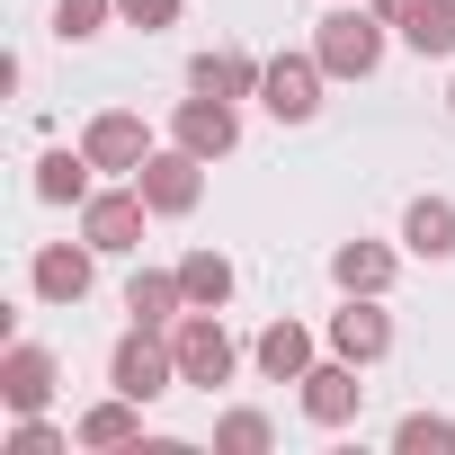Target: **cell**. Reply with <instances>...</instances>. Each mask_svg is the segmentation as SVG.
Here are the masks:
<instances>
[{
	"instance_id": "3957f363",
	"label": "cell",
	"mask_w": 455,
	"mask_h": 455,
	"mask_svg": "<svg viewBox=\"0 0 455 455\" xmlns=\"http://www.w3.org/2000/svg\"><path fill=\"white\" fill-rule=\"evenodd\" d=\"M108 384L116 393H134V402H161L170 384H179V357H170V331H125L116 348H108Z\"/></svg>"
},
{
	"instance_id": "ac0fdd59",
	"label": "cell",
	"mask_w": 455,
	"mask_h": 455,
	"mask_svg": "<svg viewBox=\"0 0 455 455\" xmlns=\"http://www.w3.org/2000/svg\"><path fill=\"white\" fill-rule=\"evenodd\" d=\"M251 357H259L268 384H304V375H313V331H304V322H268Z\"/></svg>"
},
{
	"instance_id": "7402d4cb",
	"label": "cell",
	"mask_w": 455,
	"mask_h": 455,
	"mask_svg": "<svg viewBox=\"0 0 455 455\" xmlns=\"http://www.w3.org/2000/svg\"><path fill=\"white\" fill-rule=\"evenodd\" d=\"M268 446H277L268 411H223L214 419V455H268Z\"/></svg>"
},
{
	"instance_id": "83f0119b",
	"label": "cell",
	"mask_w": 455,
	"mask_h": 455,
	"mask_svg": "<svg viewBox=\"0 0 455 455\" xmlns=\"http://www.w3.org/2000/svg\"><path fill=\"white\" fill-rule=\"evenodd\" d=\"M446 108H455V90H446Z\"/></svg>"
},
{
	"instance_id": "2e32d148",
	"label": "cell",
	"mask_w": 455,
	"mask_h": 455,
	"mask_svg": "<svg viewBox=\"0 0 455 455\" xmlns=\"http://www.w3.org/2000/svg\"><path fill=\"white\" fill-rule=\"evenodd\" d=\"M393 268H402V259H393L384 242H339V251H331V286H339V295H384Z\"/></svg>"
},
{
	"instance_id": "484cf974",
	"label": "cell",
	"mask_w": 455,
	"mask_h": 455,
	"mask_svg": "<svg viewBox=\"0 0 455 455\" xmlns=\"http://www.w3.org/2000/svg\"><path fill=\"white\" fill-rule=\"evenodd\" d=\"M10 455H63V437H54V428H45L36 411H28V419L10 428Z\"/></svg>"
},
{
	"instance_id": "30bf717a",
	"label": "cell",
	"mask_w": 455,
	"mask_h": 455,
	"mask_svg": "<svg viewBox=\"0 0 455 455\" xmlns=\"http://www.w3.org/2000/svg\"><path fill=\"white\" fill-rule=\"evenodd\" d=\"M54 348H36V339H19L10 357H0V402H10V419H28V411H45L54 402Z\"/></svg>"
},
{
	"instance_id": "8fae6325",
	"label": "cell",
	"mask_w": 455,
	"mask_h": 455,
	"mask_svg": "<svg viewBox=\"0 0 455 455\" xmlns=\"http://www.w3.org/2000/svg\"><path fill=\"white\" fill-rule=\"evenodd\" d=\"M357 402H366V384H357V366H348V357H331V366H313V375H304V419H313V428H348V419H357Z\"/></svg>"
},
{
	"instance_id": "d4e9b609",
	"label": "cell",
	"mask_w": 455,
	"mask_h": 455,
	"mask_svg": "<svg viewBox=\"0 0 455 455\" xmlns=\"http://www.w3.org/2000/svg\"><path fill=\"white\" fill-rule=\"evenodd\" d=\"M179 10H188V0H116V19L143 28V36H152V28H179Z\"/></svg>"
},
{
	"instance_id": "cb8c5ba5",
	"label": "cell",
	"mask_w": 455,
	"mask_h": 455,
	"mask_svg": "<svg viewBox=\"0 0 455 455\" xmlns=\"http://www.w3.org/2000/svg\"><path fill=\"white\" fill-rule=\"evenodd\" d=\"M116 19V0H54V36L63 45H81V36H99Z\"/></svg>"
},
{
	"instance_id": "8992f818",
	"label": "cell",
	"mask_w": 455,
	"mask_h": 455,
	"mask_svg": "<svg viewBox=\"0 0 455 455\" xmlns=\"http://www.w3.org/2000/svg\"><path fill=\"white\" fill-rule=\"evenodd\" d=\"M134 188H143L152 214H196V196H205V161H196L188 143H170V152H152V161L134 170Z\"/></svg>"
},
{
	"instance_id": "7a4b0ae2",
	"label": "cell",
	"mask_w": 455,
	"mask_h": 455,
	"mask_svg": "<svg viewBox=\"0 0 455 455\" xmlns=\"http://www.w3.org/2000/svg\"><path fill=\"white\" fill-rule=\"evenodd\" d=\"M170 357H179V384H205V393L233 384V366H242L223 313H179V322H170Z\"/></svg>"
},
{
	"instance_id": "d6986e66",
	"label": "cell",
	"mask_w": 455,
	"mask_h": 455,
	"mask_svg": "<svg viewBox=\"0 0 455 455\" xmlns=\"http://www.w3.org/2000/svg\"><path fill=\"white\" fill-rule=\"evenodd\" d=\"M179 286H188V313H223V304H233V259H223V251H188Z\"/></svg>"
},
{
	"instance_id": "4316f807",
	"label": "cell",
	"mask_w": 455,
	"mask_h": 455,
	"mask_svg": "<svg viewBox=\"0 0 455 455\" xmlns=\"http://www.w3.org/2000/svg\"><path fill=\"white\" fill-rule=\"evenodd\" d=\"M366 10H375V19H393V28H402V19H411V10H419V0H366Z\"/></svg>"
},
{
	"instance_id": "52a82bcc",
	"label": "cell",
	"mask_w": 455,
	"mask_h": 455,
	"mask_svg": "<svg viewBox=\"0 0 455 455\" xmlns=\"http://www.w3.org/2000/svg\"><path fill=\"white\" fill-rule=\"evenodd\" d=\"M81 152H90L99 170H116V179H134V170L152 161V134H143V116H134V108H99V116L81 125Z\"/></svg>"
},
{
	"instance_id": "277c9868",
	"label": "cell",
	"mask_w": 455,
	"mask_h": 455,
	"mask_svg": "<svg viewBox=\"0 0 455 455\" xmlns=\"http://www.w3.org/2000/svg\"><path fill=\"white\" fill-rule=\"evenodd\" d=\"M143 223H152L143 188H90V205H81V242L116 259V251H143Z\"/></svg>"
},
{
	"instance_id": "5b68a950",
	"label": "cell",
	"mask_w": 455,
	"mask_h": 455,
	"mask_svg": "<svg viewBox=\"0 0 455 455\" xmlns=\"http://www.w3.org/2000/svg\"><path fill=\"white\" fill-rule=\"evenodd\" d=\"M322 54H277L268 63V81H259V108L277 116V125H313L322 116Z\"/></svg>"
},
{
	"instance_id": "ffe728a7",
	"label": "cell",
	"mask_w": 455,
	"mask_h": 455,
	"mask_svg": "<svg viewBox=\"0 0 455 455\" xmlns=\"http://www.w3.org/2000/svg\"><path fill=\"white\" fill-rule=\"evenodd\" d=\"M90 170H99L90 152H45L36 161V196L45 205H90Z\"/></svg>"
},
{
	"instance_id": "7c38bea8",
	"label": "cell",
	"mask_w": 455,
	"mask_h": 455,
	"mask_svg": "<svg viewBox=\"0 0 455 455\" xmlns=\"http://www.w3.org/2000/svg\"><path fill=\"white\" fill-rule=\"evenodd\" d=\"M259 81H268V63H251L242 45H205L188 63V90H205V99H259Z\"/></svg>"
},
{
	"instance_id": "9c48e42d",
	"label": "cell",
	"mask_w": 455,
	"mask_h": 455,
	"mask_svg": "<svg viewBox=\"0 0 455 455\" xmlns=\"http://www.w3.org/2000/svg\"><path fill=\"white\" fill-rule=\"evenodd\" d=\"M384 348H393V313H384V295H348V304L331 313V357L375 366Z\"/></svg>"
},
{
	"instance_id": "603a6c76",
	"label": "cell",
	"mask_w": 455,
	"mask_h": 455,
	"mask_svg": "<svg viewBox=\"0 0 455 455\" xmlns=\"http://www.w3.org/2000/svg\"><path fill=\"white\" fill-rule=\"evenodd\" d=\"M393 455H455V419L446 411H411L393 428Z\"/></svg>"
},
{
	"instance_id": "4fadbf2b",
	"label": "cell",
	"mask_w": 455,
	"mask_h": 455,
	"mask_svg": "<svg viewBox=\"0 0 455 455\" xmlns=\"http://www.w3.org/2000/svg\"><path fill=\"white\" fill-rule=\"evenodd\" d=\"M90 259H99L90 242H45L36 268H28V286H36L45 304H81V295H90Z\"/></svg>"
},
{
	"instance_id": "9a60e30c",
	"label": "cell",
	"mask_w": 455,
	"mask_h": 455,
	"mask_svg": "<svg viewBox=\"0 0 455 455\" xmlns=\"http://www.w3.org/2000/svg\"><path fill=\"white\" fill-rule=\"evenodd\" d=\"M402 251L411 259H455V196H411L402 205Z\"/></svg>"
},
{
	"instance_id": "e0dca14e",
	"label": "cell",
	"mask_w": 455,
	"mask_h": 455,
	"mask_svg": "<svg viewBox=\"0 0 455 455\" xmlns=\"http://www.w3.org/2000/svg\"><path fill=\"white\" fill-rule=\"evenodd\" d=\"M125 313H134L143 331H170V322L188 313V286H179V268H134V286H125Z\"/></svg>"
},
{
	"instance_id": "44dd1931",
	"label": "cell",
	"mask_w": 455,
	"mask_h": 455,
	"mask_svg": "<svg viewBox=\"0 0 455 455\" xmlns=\"http://www.w3.org/2000/svg\"><path fill=\"white\" fill-rule=\"evenodd\" d=\"M402 45L428 63V54H455V0H419V10L402 19Z\"/></svg>"
},
{
	"instance_id": "6da1fadb",
	"label": "cell",
	"mask_w": 455,
	"mask_h": 455,
	"mask_svg": "<svg viewBox=\"0 0 455 455\" xmlns=\"http://www.w3.org/2000/svg\"><path fill=\"white\" fill-rule=\"evenodd\" d=\"M384 28H393V19H375L366 0H357V10H331V19L313 28V54H322V72H331V81H366V72L384 63Z\"/></svg>"
},
{
	"instance_id": "5bb4252c",
	"label": "cell",
	"mask_w": 455,
	"mask_h": 455,
	"mask_svg": "<svg viewBox=\"0 0 455 455\" xmlns=\"http://www.w3.org/2000/svg\"><path fill=\"white\" fill-rule=\"evenodd\" d=\"M72 446H143V402L134 393H108V402H90L81 419H72Z\"/></svg>"
},
{
	"instance_id": "ba28073f",
	"label": "cell",
	"mask_w": 455,
	"mask_h": 455,
	"mask_svg": "<svg viewBox=\"0 0 455 455\" xmlns=\"http://www.w3.org/2000/svg\"><path fill=\"white\" fill-rule=\"evenodd\" d=\"M170 134L196 152V161H223V152H233L242 143V99H179V116H170Z\"/></svg>"
}]
</instances>
